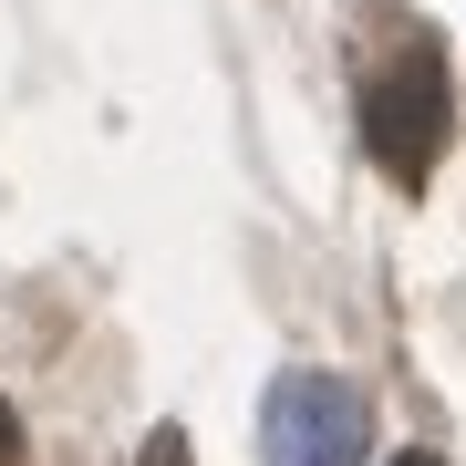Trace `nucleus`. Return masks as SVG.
I'll return each instance as SVG.
<instances>
[{
  "instance_id": "obj_5",
  "label": "nucleus",
  "mask_w": 466,
  "mask_h": 466,
  "mask_svg": "<svg viewBox=\"0 0 466 466\" xmlns=\"http://www.w3.org/2000/svg\"><path fill=\"white\" fill-rule=\"evenodd\" d=\"M394 466H446V456H425V446H404V456H394Z\"/></svg>"
},
{
  "instance_id": "obj_4",
  "label": "nucleus",
  "mask_w": 466,
  "mask_h": 466,
  "mask_svg": "<svg viewBox=\"0 0 466 466\" xmlns=\"http://www.w3.org/2000/svg\"><path fill=\"white\" fill-rule=\"evenodd\" d=\"M0 466H21V415L0 404Z\"/></svg>"
},
{
  "instance_id": "obj_1",
  "label": "nucleus",
  "mask_w": 466,
  "mask_h": 466,
  "mask_svg": "<svg viewBox=\"0 0 466 466\" xmlns=\"http://www.w3.org/2000/svg\"><path fill=\"white\" fill-rule=\"evenodd\" d=\"M446 125H456V94H446V52H435V42H415L394 73H373V84H363V146H373L404 187L435 177Z\"/></svg>"
},
{
  "instance_id": "obj_3",
  "label": "nucleus",
  "mask_w": 466,
  "mask_h": 466,
  "mask_svg": "<svg viewBox=\"0 0 466 466\" xmlns=\"http://www.w3.org/2000/svg\"><path fill=\"white\" fill-rule=\"evenodd\" d=\"M135 466H187V425H156V435H146V456H135Z\"/></svg>"
},
{
  "instance_id": "obj_2",
  "label": "nucleus",
  "mask_w": 466,
  "mask_h": 466,
  "mask_svg": "<svg viewBox=\"0 0 466 466\" xmlns=\"http://www.w3.org/2000/svg\"><path fill=\"white\" fill-rule=\"evenodd\" d=\"M259 435H269V466H363L373 404L342 373H280L259 404Z\"/></svg>"
}]
</instances>
